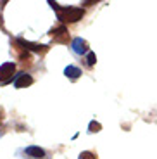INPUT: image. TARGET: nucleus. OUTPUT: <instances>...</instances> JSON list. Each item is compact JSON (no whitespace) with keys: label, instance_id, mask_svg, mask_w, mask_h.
<instances>
[{"label":"nucleus","instance_id":"4","mask_svg":"<svg viewBox=\"0 0 157 159\" xmlns=\"http://www.w3.org/2000/svg\"><path fill=\"white\" fill-rule=\"evenodd\" d=\"M16 43L21 45L23 48H26L28 52H47L48 50V45H38V43H31L28 40H23V38H16Z\"/></svg>","mask_w":157,"mask_h":159},{"label":"nucleus","instance_id":"13","mask_svg":"<svg viewBox=\"0 0 157 159\" xmlns=\"http://www.w3.org/2000/svg\"><path fill=\"white\" fill-rule=\"evenodd\" d=\"M95 2H97V0H90V2H83V4H81V5H93V4H95Z\"/></svg>","mask_w":157,"mask_h":159},{"label":"nucleus","instance_id":"6","mask_svg":"<svg viewBox=\"0 0 157 159\" xmlns=\"http://www.w3.org/2000/svg\"><path fill=\"white\" fill-rule=\"evenodd\" d=\"M24 154H26L29 159H42V157H45V151L42 147H38V145H29V147H26L24 149Z\"/></svg>","mask_w":157,"mask_h":159},{"label":"nucleus","instance_id":"7","mask_svg":"<svg viewBox=\"0 0 157 159\" xmlns=\"http://www.w3.org/2000/svg\"><path fill=\"white\" fill-rule=\"evenodd\" d=\"M71 47H73V50H74L76 54H79V56L88 54V43H87V40H83V38H74L73 43H71Z\"/></svg>","mask_w":157,"mask_h":159},{"label":"nucleus","instance_id":"5","mask_svg":"<svg viewBox=\"0 0 157 159\" xmlns=\"http://www.w3.org/2000/svg\"><path fill=\"white\" fill-rule=\"evenodd\" d=\"M50 36H54L57 42L66 43L67 40H69V31H67V28L64 26V24H59L57 28H52L50 30Z\"/></svg>","mask_w":157,"mask_h":159},{"label":"nucleus","instance_id":"1","mask_svg":"<svg viewBox=\"0 0 157 159\" xmlns=\"http://www.w3.org/2000/svg\"><path fill=\"white\" fill-rule=\"evenodd\" d=\"M48 4H50V7L54 9V11H57V19H59L62 24L78 23V21L85 16V11H83L81 7H61L57 2H52V0L48 2Z\"/></svg>","mask_w":157,"mask_h":159},{"label":"nucleus","instance_id":"10","mask_svg":"<svg viewBox=\"0 0 157 159\" xmlns=\"http://www.w3.org/2000/svg\"><path fill=\"white\" fill-rule=\"evenodd\" d=\"M95 62H97V56H95L93 52H88L87 54V64L88 66H93Z\"/></svg>","mask_w":157,"mask_h":159},{"label":"nucleus","instance_id":"11","mask_svg":"<svg viewBox=\"0 0 157 159\" xmlns=\"http://www.w3.org/2000/svg\"><path fill=\"white\" fill-rule=\"evenodd\" d=\"M79 159H97V156L90 151H83L81 154H79Z\"/></svg>","mask_w":157,"mask_h":159},{"label":"nucleus","instance_id":"3","mask_svg":"<svg viewBox=\"0 0 157 159\" xmlns=\"http://www.w3.org/2000/svg\"><path fill=\"white\" fill-rule=\"evenodd\" d=\"M29 85H33V78H31V75H28L26 71L17 73V75L14 76V88H26V87H29Z\"/></svg>","mask_w":157,"mask_h":159},{"label":"nucleus","instance_id":"12","mask_svg":"<svg viewBox=\"0 0 157 159\" xmlns=\"http://www.w3.org/2000/svg\"><path fill=\"white\" fill-rule=\"evenodd\" d=\"M4 118H5V114H4V109L0 107V123H2V121H4Z\"/></svg>","mask_w":157,"mask_h":159},{"label":"nucleus","instance_id":"2","mask_svg":"<svg viewBox=\"0 0 157 159\" xmlns=\"http://www.w3.org/2000/svg\"><path fill=\"white\" fill-rule=\"evenodd\" d=\"M16 71V64L14 62H4L0 66V83H7L12 80V75Z\"/></svg>","mask_w":157,"mask_h":159},{"label":"nucleus","instance_id":"9","mask_svg":"<svg viewBox=\"0 0 157 159\" xmlns=\"http://www.w3.org/2000/svg\"><path fill=\"white\" fill-rule=\"evenodd\" d=\"M102 130V125L98 123V121H90V125H88V131H90V133H97V131H100Z\"/></svg>","mask_w":157,"mask_h":159},{"label":"nucleus","instance_id":"8","mask_svg":"<svg viewBox=\"0 0 157 159\" xmlns=\"http://www.w3.org/2000/svg\"><path fill=\"white\" fill-rule=\"evenodd\" d=\"M64 75H66L69 80H76V78H79L83 73H81V69L76 68V66H67V68L64 69Z\"/></svg>","mask_w":157,"mask_h":159}]
</instances>
